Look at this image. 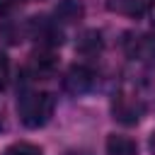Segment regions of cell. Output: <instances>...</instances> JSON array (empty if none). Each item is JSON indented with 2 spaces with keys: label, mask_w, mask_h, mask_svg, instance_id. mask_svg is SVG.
<instances>
[{
  "label": "cell",
  "mask_w": 155,
  "mask_h": 155,
  "mask_svg": "<svg viewBox=\"0 0 155 155\" xmlns=\"http://www.w3.org/2000/svg\"><path fill=\"white\" fill-rule=\"evenodd\" d=\"M65 155H87V153H82V150H73V153H65Z\"/></svg>",
  "instance_id": "7c38bea8"
},
{
  "label": "cell",
  "mask_w": 155,
  "mask_h": 155,
  "mask_svg": "<svg viewBox=\"0 0 155 155\" xmlns=\"http://www.w3.org/2000/svg\"><path fill=\"white\" fill-rule=\"evenodd\" d=\"M153 0H109V7L111 10H119V12H126V15H140Z\"/></svg>",
  "instance_id": "52a82bcc"
},
{
  "label": "cell",
  "mask_w": 155,
  "mask_h": 155,
  "mask_svg": "<svg viewBox=\"0 0 155 155\" xmlns=\"http://www.w3.org/2000/svg\"><path fill=\"white\" fill-rule=\"evenodd\" d=\"M153 36H155V27H153Z\"/></svg>",
  "instance_id": "5bb4252c"
},
{
  "label": "cell",
  "mask_w": 155,
  "mask_h": 155,
  "mask_svg": "<svg viewBox=\"0 0 155 155\" xmlns=\"http://www.w3.org/2000/svg\"><path fill=\"white\" fill-rule=\"evenodd\" d=\"M17 5H19V0H0V12H7L12 7H17Z\"/></svg>",
  "instance_id": "30bf717a"
},
{
  "label": "cell",
  "mask_w": 155,
  "mask_h": 155,
  "mask_svg": "<svg viewBox=\"0 0 155 155\" xmlns=\"http://www.w3.org/2000/svg\"><path fill=\"white\" fill-rule=\"evenodd\" d=\"M143 111H145V107H143L140 97H136L131 92H119L111 102V114L121 124H136L143 116Z\"/></svg>",
  "instance_id": "7a4b0ae2"
},
{
  "label": "cell",
  "mask_w": 155,
  "mask_h": 155,
  "mask_svg": "<svg viewBox=\"0 0 155 155\" xmlns=\"http://www.w3.org/2000/svg\"><path fill=\"white\" fill-rule=\"evenodd\" d=\"M7 80H10V61L5 53H0V90L7 85Z\"/></svg>",
  "instance_id": "9c48e42d"
},
{
  "label": "cell",
  "mask_w": 155,
  "mask_h": 155,
  "mask_svg": "<svg viewBox=\"0 0 155 155\" xmlns=\"http://www.w3.org/2000/svg\"><path fill=\"white\" fill-rule=\"evenodd\" d=\"M126 56L140 63H153L155 61V36L153 34H128L124 41Z\"/></svg>",
  "instance_id": "3957f363"
},
{
  "label": "cell",
  "mask_w": 155,
  "mask_h": 155,
  "mask_svg": "<svg viewBox=\"0 0 155 155\" xmlns=\"http://www.w3.org/2000/svg\"><path fill=\"white\" fill-rule=\"evenodd\" d=\"M78 51L85 53V56H94V53H99V51H102V34L94 31V29L85 31V34L78 39Z\"/></svg>",
  "instance_id": "5b68a950"
},
{
  "label": "cell",
  "mask_w": 155,
  "mask_h": 155,
  "mask_svg": "<svg viewBox=\"0 0 155 155\" xmlns=\"http://www.w3.org/2000/svg\"><path fill=\"white\" fill-rule=\"evenodd\" d=\"M2 155H41V148L34 145V143H24V140H19V143H12Z\"/></svg>",
  "instance_id": "ba28073f"
},
{
  "label": "cell",
  "mask_w": 155,
  "mask_h": 155,
  "mask_svg": "<svg viewBox=\"0 0 155 155\" xmlns=\"http://www.w3.org/2000/svg\"><path fill=\"white\" fill-rule=\"evenodd\" d=\"M107 153L109 155H136V143L126 136H109Z\"/></svg>",
  "instance_id": "8992f818"
},
{
  "label": "cell",
  "mask_w": 155,
  "mask_h": 155,
  "mask_svg": "<svg viewBox=\"0 0 155 155\" xmlns=\"http://www.w3.org/2000/svg\"><path fill=\"white\" fill-rule=\"evenodd\" d=\"M53 107H56L53 94L51 92H41V90H27L17 99V114H19V121L27 128L44 126L53 116Z\"/></svg>",
  "instance_id": "6da1fadb"
},
{
  "label": "cell",
  "mask_w": 155,
  "mask_h": 155,
  "mask_svg": "<svg viewBox=\"0 0 155 155\" xmlns=\"http://www.w3.org/2000/svg\"><path fill=\"white\" fill-rule=\"evenodd\" d=\"M150 150H153V155H155V131L150 133Z\"/></svg>",
  "instance_id": "8fae6325"
},
{
  "label": "cell",
  "mask_w": 155,
  "mask_h": 155,
  "mask_svg": "<svg viewBox=\"0 0 155 155\" xmlns=\"http://www.w3.org/2000/svg\"><path fill=\"white\" fill-rule=\"evenodd\" d=\"M94 80H97V75L90 65H73L63 78V87L73 94H82V92L92 90Z\"/></svg>",
  "instance_id": "277c9868"
},
{
  "label": "cell",
  "mask_w": 155,
  "mask_h": 155,
  "mask_svg": "<svg viewBox=\"0 0 155 155\" xmlns=\"http://www.w3.org/2000/svg\"><path fill=\"white\" fill-rule=\"evenodd\" d=\"M0 128H2V119H0Z\"/></svg>",
  "instance_id": "4fadbf2b"
}]
</instances>
